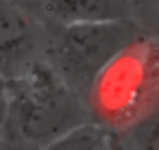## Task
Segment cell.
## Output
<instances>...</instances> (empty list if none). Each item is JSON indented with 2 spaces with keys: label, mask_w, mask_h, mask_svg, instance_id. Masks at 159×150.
Instances as JSON below:
<instances>
[{
  "label": "cell",
  "mask_w": 159,
  "mask_h": 150,
  "mask_svg": "<svg viewBox=\"0 0 159 150\" xmlns=\"http://www.w3.org/2000/svg\"><path fill=\"white\" fill-rule=\"evenodd\" d=\"M92 119L89 105L45 61L10 82V111L3 139L50 148L73 127Z\"/></svg>",
  "instance_id": "cell-1"
},
{
  "label": "cell",
  "mask_w": 159,
  "mask_h": 150,
  "mask_svg": "<svg viewBox=\"0 0 159 150\" xmlns=\"http://www.w3.org/2000/svg\"><path fill=\"white\" fill-rule=\"evenodd\" d=\"M92 119L122 131L159 100V47L140 36L95 80L89 91Z\"/></svg>",
  "instance_id": "cell-2"
},
{
  "label": "cell",
  "mask_w": 159,
  "mask_h": 150,
  "mask_svg": "<svg viewBox=\"0 0 159 150\" xmlns=\"http://www.w3.org/2000/svg\"><path fill=\"white\" fill-rule=\"evenodd\" d=\"M50 27L44 59L80 94H89L100 73L143 36L131 19Z\"/></svg>",
  "instance_id": "cell-3"
},
{
  "label": "cell",
  "mask_w": 159,
  "mask_h": 150,
  "mask_svg": "<svg viewBox=\"0 0 159 150\" xmlns=\"http://www.w3.org/2000/svg\"><path fill=\"white\" fill-rule=\"evenodd\" d=\"M47 27L24 5L0 2V75L11 82L44 59Z\"/></svg>",
  "instance_id": "cell-4"
},
{
  "label": "cell",
  "mask_w": 159,
  "mask_h": 150,
  "mask_svg": "<svg viewBox=\"0 0 159 150\" xmlns=\"http://www.w3.org/2000/svg\"><path fill=\"white\" fill-rule=\"evenodd\" d=\"M48 25L131 19L133 0H36Z\"/></svg>",
  "instance_id": "cell-5"
},
{
  "label": "cell",
  "mask_w": 159,
  "mask_h": 150,
  "mask_svg": "<svg viewBox=\"0 0 159 150\" xmlns=\"http://www.w3.org/2000/svg\"><path fill=\"white\" fill-rule=\"evenodd\" d=\"M116 147H120L119 131L95 119H89L73 127L50 145V148L62 150H106Z\"/></svg>",
  "instance_id": "cell-6"
},
{
  "label": "cell",
  "mask_w": 159,
  "mask_h": 150,
  "mask_svg": "<svg viewBox=\"0 0 159 150\" xmlns=\"http://www.w3.org/2000/svg\"><path fill=\"white\" fill-rule=\"evenodd\" d=\"M120 147L128 144L140 150H159V110H153L125 130L119 131Z\"/></svg>",
  "instance_id": "cell-7"
},
{
  "label": "cell",
  "mask_w": 159,
  "mask_h": 150,
  "mask_svg": "<svg viewBox=\"0 0 159 150\" xmlns=\"http://www.w3.org/2000/svg\"><path fill=\"white\" fill-rule=\"evenodd\" d=\"M10 111V82L0 75V141L3 139Z\"/></svg>",
  "instance_id": "cell-8"
},
{
  "label": "cell",
  "mask_w": 159,
  "mask_h": 150,
  "mask_svg": "<svg viewBox=\"0 0 159 150\" xmlns=\"http://www.w3.org/2000/svg\"><path fill=\"white\" fill-rule=\"evenodd\" d=\"M8 2H14V3L24 5V3H28V2H36V0H8Z\"/></svg>",
  "instance_id": "cell-9"
},
{
  "label": "cell",
  "mask_w": 159,
  "mask_h": 150,
  "mask_svg": "<svg viewBox=\"0 0 159 150\" xmlns=\"http://www.w3.org/2000/svg\"><path fill=\"white\" fill-rule=\"evenodd\" d=\"M0 2H2V0H0Z\"/></svg>",
  "instance_id": "cell-10"
}]
</instances>
